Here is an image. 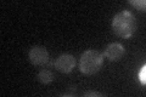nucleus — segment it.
I'll return each instance as SVG.
<instances>
[{"mask_svg":"<svg viewBox=\"0 0 146 97\" xmlns=\"http://www.w3.org/2000/svg\"><path fill=\"white\" fill-rule=\"evenodd\" d=\"M136 18L134 13L128 10L118 12L112 20V30L115 34L123 39H129L134 35L136 30Z\"/></svg>","mask_w":146,"mask_h":97,"instance_id":"nucleus-1","label":"nucleus"},{"mask_svg":"<svg viewBox=\"0 0 146 97\" xmlns=\"http://www.w3.org/2000/svg\"><path fill=\"white\" fill-rule=\"evenodd\" d=\"M104 62V56L96 50H86L83 52L79 61V71L86 75L95 74L100 71Z\"/></svg>","mask_w":146,"mask_h":97,"instance_id":"nucleus-2","label":"nucleus"},{"mask_svg":"<svg viewBox=\"0 0 146 97\" xmlns=\"http://www.w3.org/2000/svg\"><path fill=\"white\" fill-rule=\"evenodd\" d=\"M29 61L34 66H44L49 62V52L43 46H33L28 53Z\"/></svg>","mask_w":146,"mask_h":97,"instance_id":"nucleus-3","label":"nucleus"},{"mask_svg":"<svg viewBox=\"0 0 146 97\" xmlns=\"http://www.w3.org/2000/svg\"><path fill=\"white\" fill-rule=\"evenodd\" d=\"M54 66L61 73H71L73 71V68L76 67V58L70 53L61 55V56H58L56 58Z\"/></svg>","mask_w":146,"mask_h":97,"instance_id":"nucleus-4","label":"nucleus"},{"mask_svg":"<svg viewBox=\"0 0 146 97\" xmlns=\"http://www.w3.org/2000/svg\"><path fill=\"white\" fill-rule=\"evenodd\" d=\"M125 50L124 46H123L121 43H111L110 45H107V48L105 49V57L108 58L110 61H119V59L123 57Z\"/></svg>","mask_w":146,"mask_h":97,"instance_id":"nucleus-5","label":"nucleus"},{"mask_svg":"<svg viewBox=\"0 0 146 97\" xmlns=\"http://www.w3.org/2000/svg\"><path fill=\"white\" fill-rule=\"evenodd\" d=\"M38 80L42 82V84H50V82H52L54 80V74H52V72L51 71H49V69H43V71H40L38 73Z\"/></svg>","mask_w":146,"mask_h":97,"instance_id":"nucleus-6","label":"nucleus"},{"mask_svg":"<svg viewBox=\"0 0 146 97\" xmlns=\"http://www.w3.org/2000/svg\"><path fill=\"white\" fill-rule=\"evenodd\" d=\"M129 5L131 6H134L135 7V10H139V11H145V9H146V1L145 0H129Z\"/></svg>","mask_w":146,"mask_h":97,"instance_id":"nucleus-7","label":"nucleus"},{"mask_svg":"<svg viewBox=\"0 0 146 97\" xmlns=\"http://www.w3.org/2000/svg\"><path fill=\"white\" fill-rule=\"evenodd\" d=\"M139 80L143 85L146 84V66L143 64V67H141L140 72H139Z\"/></svg>","mask_w":146,"mask_h":97,"instance_id":"nucleus-8","label":"nucleus"},{"mask_svg":"<svg viewBox=\"0 0 146 97\" xmlns=\"http://www.w3.org/2000/svg\"><path fill=\"white\" fill-rule=\"evenodd\" d=\"M85 97L88 96H95V97H99V96H105V94H101V92H96V91H86L84 94Z\"/></svg>","mask_w":146,"mask_h":97,"instance_id":"nucleus-9","label":"nucleus"}]
</instances>
